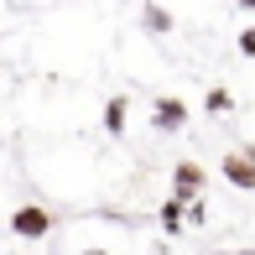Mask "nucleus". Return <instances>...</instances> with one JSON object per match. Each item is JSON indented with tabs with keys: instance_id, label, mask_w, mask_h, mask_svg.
I'll return each instance as SVG.
<instances>
[{
	"instance_id": "f257e3e1",
	"label": "nucleus",
	"mask_w": 255,
	"mask_h": 255,
	"mask_svg": "<svg viewBox=\"0 0 255 255\" xmlns=\"http://www.w3.org/2000/svg\"><path fill=\"white\" fill-rule=\"evenodd\" d=\"M10 229H16L21 240H42V235L52 229V219H47V208L26 203V208H16V219H10Z\"/></svg>"
},
{
	"instance_id": "f03ea898",
	"label": "nucleus",
	"mask_w": 255,
	"mask_h": 255,
	"mask_svg": "<svg viewBox=\"0 0 255 255\" xmlns=\"http://www.w3.org/2000/svg\"><path fill=\"white\" fill-rule=\"evenodd\" d=\"M224 177L235 182V188H255V151H250V146L224 156Z\"/></svg>"
},
{
	"instance_id": "7ed1b4c3",
	"label": "nucleus",
	"mask_w": 255,
	"mask_h": 255,
	"mask_svg": "<svg viewBox=\"0 0 255 255\" xmlns=\"http://www.w3.org/2000/svg\"><path fill=\"white\" fill-rule=\"evenodd\" d=\"M172 182H177V203H182V198H193V193L203 188V167H193V161H177Z\"/></svg>"
},
{
	"instance_id": "20e7f679",
	"label": "nucleus",
	"mask_w": 255,
	"mask_h": 255,
	"mask_svg": "<svg viewBox=\"0 0 255 255\" xmlns=\"http://www.w3.org/2000/svg\"><path fill=\"white\" fill-rule=\"evenodd\" d=\"M156 125L161 130H177L182 125V104L177 99H156Z\"/></svg>"
},
{
	"instance_id": "39448f33",
	"label": "nucleus",
	"mask_w": 255,
	"mask_h": 255,
	"mask_svg": "<svg viewBox=\"0 0 255 255\" xmlns=\"http://www.w3.org/2000/svg\"><path fill=\"white\" fill-rule=\"evenodd\" d=\"M104 125H110L115 135L125 130V99H110V104H104Z\"/></svg>"
},
{
	"instance_id": "423d86ee",
	"label": "nucleus",
	"mask_w": 255,
	"mask_h": 255,
	"mask_svg": "<svg viewBox=\"0 0 255 255\" xmlns=\"http://www.w3.org/2000/svg\"><path fill=\"white\" fill-rule=\"evenodd\" d=\"M146 26H151V31H172V16L161 5H151V10H146Z\"/></svg>"
},
{
	"instance_id": "0eeeda50",
	"label": "nucleus",
	"mask_w": 255,
	"mask_h": 255,
	"mask_svg": "<svg viewBox=\"0 0 255 255\" xmlns=\"http://www.w3.org/2000/svg\"><path fill=\"white\" fill-rule=\"evenodd\" d=\"M161 224H167V229H182V203H177V198L161 208Z\"/></svg>"
},
{
	"instance_id": "6e6552de",
	"label": "nucleus",
	"mask_w": 255,
	"mask_h": 255,
	"mask_svg": "<svg viewBox=\"0 0 255 255\" xmlns=\"http://www.w3.org/2000/svg\"><path fill=\"white\" fill-rule=\"evenodd\" d=\"M229 104H235V99H229V89H214V94H208V110H214V115H224Z\"/></svg>"
},
{
	"instance_id": "1a4fd4ad",
	"label": "nucleus",
	"mask_w": 255,
	"mask_h": 255,
	"mask_svg": "<svg viewBox=\"0 0 255 255\" xmlns=\"http://www.w3.org/2000/svg\"><path fill=\"white\" fill-rule=\"evenodd\" d=\"M240 52H250V57H255V31H245V37H240Z\"/></svg>"
},
{
	"instance_id": "9d476101",
	"label": "nucleus",
	"mask_w": 255,
	"mask_h": 255,
	"mask_svg": "<svg viewBox=\"0 0 255 255\" xmlns=\"http://www.w3.org/2000/svg\"><path fill=\"white\" fill-rule=\"evenodd\" d=\"M229 255H255V250H229Z\"/></svg>"
},
{
	"instance_id": "9b49d317",
	"label": "nucleus",
	"mask_w": 255,
	"mask_h": 255,
	"mask_svg": "<svg viewBox=\"0 0 255 255\" xmlns=\"http://www.w3.org/2000/svg\"><path fill=\"white\" fill-rule=\"evenodd\" d=\"M240 5H250V10H255V0H240Z\"/></svg>"
},
{
	"instance_id": "f8f14e48",
	"label": "nucleus",
	"mask_w": 255,
	"mask_h": 255,
	"mask_svg": "<svg viewBox=\"0 0 255 255\" xmlns=\"http://www.w3.org/2000/svg\"><path fill=\"white\" fill-rule=\"evenodd\" d=\"M84 255H104V250H84Z\"/></svg>"
},
{
	"instance_id": "ddd939ff",
	"label": "nucleus",
	"mask_w": 255,
	"mask_h": 255,
	"mask_svg": "<svg viewBox=\"0 0 255 255\" xmlns=\"http://www.w3.org/2000/svg\"><path fill=\"white\" fill-rule=\"evenodd\" d=\"M214 255H229V250H214Z\"/></svg>"
}]
</instances>
